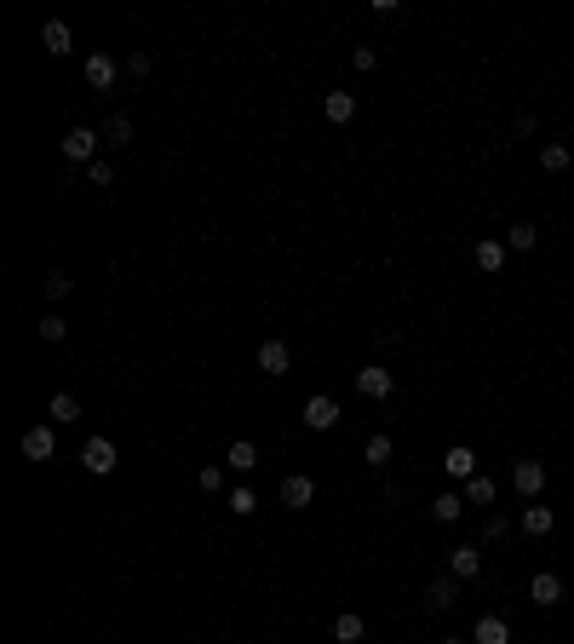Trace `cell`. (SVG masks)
<instances>
[{"label":"cell","mask_w":574,"mask_h":644,"mask_svg":"<svg viewBox=\"0 0 574 644\" xmlns=\"http://www.w3.org/2000/svg\"><path fill=\"white\" fill-rule=\"evenodd\" d=\"M224 466H230V472H241V478H248V472L259 466V449H253L248 437H236V443H230V455H224Z\"/></svg>","instance_id":"16"},{"label":"cell","mask_w":574,"mask_h":644,"mask_svg":"<svg viewBox=\"0 0 574 644\" xmlns=\"http://www.w3.org/2000/svg\"><path fill=\"white\" fill-rule=\"evenodd\" d=\"M304 426L311 432H334L339 426V403L334 397H304Z\"/></svg>","instance_id":"6"},{"label":"cell","mask_w":574,"mask_h":644,"mask_svg":"<svg viewBox=\"0 0 574 644\" xmlns=\"http://www.w3.org/2000/svg\"><path fill=\"white\" fill-rule=\"evenodd\" d=\"M511 483H517L523 501H540V489H546V466H540V460H517V466H511Z\"/></svg>","instance_id":"4"},{"label":"cell","mask_w":574,"mask_h":644,"mask_svg":"<svg viewBox=\"0 0 574 644\" xmlns=\"http://www.w3.org/2000/svg\"><path fill=\"white\" fill-rule=\"evenodd\" d=\"M460 513H466V501H460L454 489H448V495H436V501H431V518H436V524H460Z\"/></svg>","instance_id":"19"},{"label":"cell","mask_w":574,"mask_h":644,"mask_svg":"<svg viewBox=\"0 0 574 644\" xmlns=\"http://www.w3.org/2000/svg\"><path fill=\"white\" fill-rule=\"evenodd\" d=\"M334 639L339 644H362V639H368V622H362V616H339V622H334Z\"/></svg>","instance_id":"22"},{"label":"cell","mask_w":574,"mask_h":644,"mask_svg":"<svg viewBox=\"0 0 574 644\" xmlns=\"http://www.w3.org/2000/svg\"><path fill=\"white\" fill-rule=\"evenodd\" d=\"M443 644H466V639H454V633H448V639H443Z\"/></svg>","instance_id":"35"},{"label":"cell","mask_w":574,"mask_h":644,"mask_svg":"<svg viewBox=\"0 0 574 644\" xmlns=\"http://www.w3.org/2000/svg\"><path fill=\"white\" fill-rule=\"evenodd\" d=\"M506 529H511V524H506L499 513H488V518H483V541H506Z\"/></svg>","instance_id":"31"},{"label":"cell","mask_w":574,"mask_h":644,"mask_svg":"<svg viewBox=\"0 0 574 644\" xmlns=\"http://www.w3.org/2000/svg\"><path fill=\"white\" fill-rule=\"evenodd\" d=\"M534 242H540V230H534L529 219H523V225H511V230H506V248H517V253H529Z\"/></svg>","instance_id":"24"},{"label":"cell","mask_w":574,"mask_h":644,"mask_svg":"<svg viewBox=\"0 0 574 644\" xmlns=\"http://www.w3.org/2000/svg\"><path fill=\"white\" fill-rule=\"evenodd\" d=\"M224 506H230V513H236V518H253V513H259V495H253L248 483H236V489L224 495Z\"/></svg>","instance_id":"20"},{"label":"cell","mask_w":574,"mask_h":644,"mask_svg":"<svg viewBox=\"0 0 574 644\" xmlns=\"http://www.w3.org/2000/svg\"><path fill=\"white\" fill-rule=\"evenodd\" d=\"M425 604H431V610H454V604H460V581H454V576L431 581V592H425Z\"/></svg>","instance_id":"18"},{"label":"cell","mask_w":574,"mask_h":644,"mask_svg":"<svg viewBox=\"0 0 574 644\" xmlns=\"http://www.w3.org/2000/svg\"><path fill=\"white\" fill-rule=\"evenodd\" d=\"M104 139H109V144H132V121H127V115H109V121H104Z\"/></svg>","instance_id":"28"},{"label":"cell","mask_w":574,"mask_h":644,"mask_svg":"<svg viewBox=\"0 0 574 644\" xmlns=\"http://www.w3.org/2000/svg\"><path fill=\"white\" fill-rule=\"evenodd\" d=\"M390 386H397V380H390V369H380V362L357 369V392H362V397H373V403H385V397H390Z\"/></svg>","instance_id":"5"},{"label":"cell","mask_w":574,"mask_h":644,"mask_svg":"<svg viewBox=\"0 0 574 644\" xmlns=\"http://www.w3.org/2000/svg\"><path fill=\"white\" fill-rule=\"evenodd\" d=\"M64 334H69V317H58V311H46V317H41V339H46V346H58Z\"/></svg>","instance_id":"27"},{"label":"cell","mask_w":574,"mask_h":644,"mask_svg":"<svg viewBox=\"0 0 574 644\" xmlns=\"http://www.w3.org/2000/svg\"><path fill=\"white\" fill-rule=\"evenodd\" d=\"M41 41H46V52H52V58H64L69 46H75V35H69V23H64V18H52V23L41 29Z\"/></svg>","instance_id":"17"},{"label":"cell","mask_w":574,"mask_h":644,"mask_svg":"<svg viewBox=\"0 0 574 644\" xmlns=\"http://www.w3.org/2000/svg\"><path fill=\"white\" fill-rule=\"evenodd\" d=\"M311 501H316V483L304 478V472H293V478H282V506H287V513H304Z\"/></svg>","instance_id":"7"},{"label":"cell","mask_w":574,"mask_h":644,"mask_svg":"<svg viewBox=\"0 0 574 644\" xmlns=\"http://www.w3.org/2000/svg\"><path fill=\"white\" fill-rule=\"evenodd\" d=\"M69 288H75V282H69V276H64V271H52V276H46V299H64V294H69Z\"/></svg>","instance_id":"32"},{"label":"cell","mask_w":574,"mask_h":644,"mask_svg":"<svg viewBox=\"0 0 574 644\" xmlns=\"http://www.w3.org/2000/svg\"><path fill=\"white\" fill-rule=\"evenodd\" d=\"M195 483H201L207 495H218V489H224V466H201V472H195Z\"/></svg>","instance_id":"30"},{"label":"cell","mask_w":574,"mask_h":644,"mask_svg":"<svg viewBox=\"0 0 574 644\" xmlns=\"http://www.w3.org/2000/svg\"><path fill=\"white\" fill-rule=\"evenodd\" d=\"M362 460H368V466H385V460H390V437H385V432H373L368 443H362Z\"/></svg>","instance_id":"26"},{"label":"cell","mask_w":574,"mask_h":644,"mask_svg":"<svg viewBox=\"0 0 574 644\" xmlns=\"http://www.w3.org/2000/svg\"><path fill=\"white\" fill-rule=\"evenodd\" d=\"M322 115L334 121V127H345V121H357V92H327V99H322Z\"/></svg>","instance_id":"12"},{"label":"cell","mask_w":574,"mask_h":644,"mask_svg":"<svg viewBox=\"0 0 574 644\" xmlns=\"http://www.w3.org/2000/svg\"><path fill=\"white\" fill-rule=\"evenodd\" d=\"M87 179H92V185H115V167H109V162H92Z\"/></svg>","instance_id":"33"},{"label":"cell","mask_w":574,"mask_h":644,"mask_svg":"<svg viewBox=\"0 0 574 644\" xmlns=\"http://www.w3.org/2000/svg\"><path fill=\"white\" fill-rule=\"evenodd\" d=\"M443 466H448V478H460V483H471V478H477V455H471L466 443H454V449H448V460H443Z\"/></svg>","instance_id":"13"},{"label":"cell","mask_w":574,"mask_h":644,"mask_svg":"<svg viewBox=\"0 0 574 644\" xmlns=\"http://www.w3.org/2000/svg\"><path fill=\"white\" fill-rule=\"evenodd\" d=\"M466 501H477V506H488V501H494V478H483V472H477V478L466 483Z\"/></svg>","instance_id":"29"},{"label":"cell","mask_w":574,"mask_h":644,"mask_svg":"<svg viewBox=\"0 0 574 644\" xmlns=\"http://www.w3.org/2000/svg\"><path fill=\"white\" fill-rule=\"evenodd\" d=\"M448 569H454V581H471V576H483V546H454L448 553Z\"/></svg>","instance_id":"9"},{"label":"cell","mask_w":574,"mask_h":644,"mask_svg":"<svg viewBox=\"0 0 574 644\" xmlns=\"http://www.w3.org/2000/svg\"><path fill=\"white\" fill-rule=\"evenodd\" d=\"M81 466H87L92 478H109V472H115V443H109V437H87V449H81Z\"/></svg>","instance_id":"3"},{"label":"cell","mask_w":574,"mask_h":644,"mask_svg":"<svg viewBox=\"0 0 574 644\" xmlns=\"http://www.w3.org/2000/svg\"><path fill=\"white\" fill-rule=\"evenodd\" d=\"M350 64H357V69H373L380 58H373V46H357V52H350Z\"/></svg>","instance_id":"34"},{"label":"cell","mask_w":574,"mask_h":644,"mask_svg":"<svg viewBox=\"0 0 574 644\" xmlns=\"http://www.w3.org/2000/svg\"><path fill=\"white\" fill-rule=\"evenodd\" d=\"M259 369L271 374V380H282V374L293 369V351L282 346V339H264V346H259Z\"/></svg>","instance_id":"8"},{"label":"cell","mask_w":574,"mask_h":644,"mask_svg":"<svg viewBox=\"0 0 574 644\" xmlns=\"http://www.w3.org/2000/svg\"><path fill=\"white\" fill-rule=\"evenodd\" d=\"M52 455H58L52 426H29V432H23V460H52Z\"/></svg>","instance_id":"10"},{"label":"cell","mask_w":574,"mask_h":644,"mask_svg":"<svg viewBox=\"0 0 574 644\" xmlns=\"http://www.w3.org/2000/svg\"><path fill=\"white\" fill-rule=\"evenodd\" d=\"M540 167L546 173H569V144H540Z\"/></svg>","instance_id":"23"},{"label":"cell","mask_w":574,"mask_h":644,"mask_svg":"<svg viewBox=\"0 0 574 644\" xmlns=\"http://www.w3.org/2000/svg\"><path fill=\"white\" fill-rule=\"evenodd\" d=\"M58 150H64V162H75V167L87 162V167H92V162H98V132H92V127H69L64 139H58Z\"/></svg>","instance_id":"1"},{"label":"cell","mask_w":574,"mask_h":644,"mask_svg":"<svg viewBox=\"0 0 574 644\" xmlns=\"http://www.w3.org/2000/svg\"><path fill=\"white\" fill-rule=\"evenodd\" d=\"M471 644H511L506 616H477V627H471Z\"/></svg>","instance_id":"11"},{"label":"cell","mask_w":574,"mask_h":644,"mask_svg":"<svg viewBox=\"0 0 574 644\" xmlns=\"http://www.w3.org/2000/svg\"><path fill=\"white\" fill-rule=\"evenodd\" d=\"M81 76H87V87H92V92H109V87H115V76H121V64H115L109 52H87Z\"/></svg>","instance_id":"2"},{"label":"cell","mask_w":574,"mask_h":644,"mask_svg":"<svg viewBox=\"0 0 574 644\" xmlns=\"http://www.w3.org/2000/svg\"><path fill=\"white\" fill-rule=\"evenodd\" d=\"M523 529H529V536H552L557 513H552V506H540V501H529V506H523Z\"/></svg>","instance_id":"14"},{"label":"cell","mask_w":574,"mask_h":644,"mask_svg":"<svg viewBox=\"0 0 574 644\" xmlns=\"http://www.w3.org/2000/svg\"><path fill=\"white\" fill-rule=\"evenodd\" d=\"M529 599H534V604H540V610H546V604H557V599H563V581H557L552 569H540V576L529 581Z\"/></svg>","instance_id":"15"},{"label":"cell","mask_w":574,"mask_h":644,"mask_svg":"<svg viewBox=\"0 0 574 644\" xmlns=\"http://www.w3.org/2000/svg\"><path fill=\"white\" fill-rule=\"evenodd\" d=\"M506 242H494V236H488V242H477V265H483V271H494L499 276V265H506Z\"/></svg>","instance_id":"21"},{"label":"cell","mask_w":574,"mask_h":644,"mask_svg":"<svg viewBox=\"0 0 574 644\" xmlns=\"http://www.w3.org/2000/svg\"><path fill=\"white\" fill-rule=\"evenodd\" d=\"M46 415H52L58 426H69V420H81V403H75V397H69V392H58V397H52V409H46Z\"/></svg>","instance_id":"25"}]
</instances>
